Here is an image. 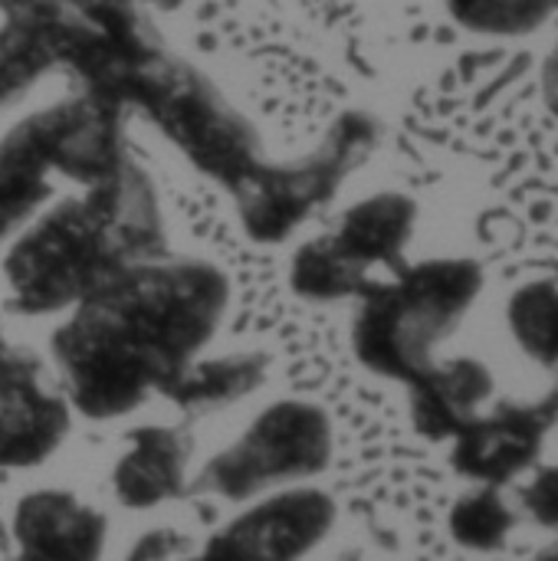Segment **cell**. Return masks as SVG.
Here are the masks:
<instances>
[{
	"label": "cell",
	"instance_id": "obj_1",
	"mask_svg": "<svg viewBox=\"0 0 558 561\" xmlns=\"http://www.w3.org/2000/svg\"><path fill=\"white\" fill-rule=\"evenodd\" d=\"M230 306L220 266L151 256L66 312L49 348L66 401L89 421H115L168 394L217 335Z\"/></svg>",
	"mask_w": 558,
	"mask_h": 561
},
{
	"label": "cell",
	"instance_id": "obj_2",
	"mask_svg": "<svg viewBox=\"0 0 558 561\" xmlns=\"http://www.w3.org/2000/svg\"><path fill=\"white\" fill-rule=\"evenodd\" d=\"M164 220L151 178L122 158L105 178L62 194L3 256L10 299L26 316L69 312L125 270L161 256Z\"/></svg>",
	"mask_w": 558,
	"mask_h": 561
},
{
	"label": "cell",
	"instance_id": "obj_3",
	"mask_svg": "<svg viewBox=\"0 0 558 561\" xmlns=\"http://www.w3.org/2000/svg\"><path fill=\"white\" fill-rule=\"evenodd\" d=\"M483 289V266L464 256L424 260L362 293L352 322L355 358L382 378L411 385L434 365V348L467 319Z\"/></svg>",
	"mask_w": 558,
	"mask_h": 561
},
{
	"label": "cell",
	"instance_id": "obj_4",
	"mask_svg": "<svg viewBox=\"0 0 558 561\" xmlns=\"http://www.w3.org/2000/svg\"><path fill=\"white\" fill-rule=\"evenodd\" d=\"M122 158L118 128L95 102L66 99L16 122L0 138V243Z\"/></svg>",
	"mask_w": 558,
	"mask_h": 561
},
{
	"label": "cell",
	"instance_id": "obj_5",
	"mask_svg": "<svg viewBox=\"0 0 558 561\" xmlns=\"http://www.w3.org/2000/svg\"><path fill=\"white\" fill-rule=\"evenodd\" d=\"M378 145V122L365 112H345L326 131L322 145L299 161L253 164L237 181L243 230L257 243H280L319 210L339 184L362 168Z\"/></svg>",
	"mask_w": 558,
	"mask_h": 561
},
{
	"label": "cell",
	"instance_id": "obj_6",
	"mask_svg": "<svg viewBox=\"0 0 558 561\" xmlns=\"http://www.w3.org/2000/svg\"><path fill=\"white\" fill-rule=\"evenodd\" d=\"M332 460V421L319 404L276 401L220 450L197 477L194 490L230 503H250L276 490L303 486Z\"/></svg>",
	"mask_w": 558,
	"mask_h": 561
},
{
	"label": "cell",
	"instance_id": "obj_7",
	"mask_svg": "<svg viewBox=\"0 0 558 561\" xmlns=\"http://www.w3.org/2000/svg\"><path fill=\"white\" fill-rule=\"evenodd\" d=\"M418 227V204L401 191H378L352 204L339 224L303 243L289 266V286L309 302L362 296L378 266H398Z\"/></svg>",
	"mask_w": 558,
	"mask_h": 561
},
{
	"label": "cell",
	"instance_id": "obj_8",
	"mask_svg": "<svg viewBox=\"0 0 558 561\" xmlns=\"http://www.w3.org/2000/svg\"><path fill=\"white\" fill-rule=\"evenodd\" d=\"M335 503L316 486H289L253 500L184 561H303L335 526Z\"/></svg>",
	"mask_w": 558,
	"mask_h": 561
},
{
	"label": "cell",
	"instance_id": "obj_9",
	"mask_svg": "<svg viewBox=\"0 0 558 561\" xmlns=\"http://www.w3.org/2000/svg\"><path fill=\"white\" fill-rule=\"evenodd\" d=\"M69 434V401L46 388L39 365L0 342V467H36Z\"/></svg>",
	"mask_w": 558,
	"mask_h": 561
},
{
	"label": "cell",
	"instance_id": "obj_10",
	"mask_svg": "<svg viewBox=\"0 0 558 561\" xmlns=\"http://www.w3.org/2000/svg\"><path fill=\"white\" fill-rule=\"evenodd\" d=\"M105 516L66 490H33L13 510V542L23 561H102Z\"/></svg>",
	"mask_w": 558,
	"mask_h": 561
},
{
	"label": "cell",
	"instance_id": "obj_11",
	"mask_svg": "<svg viewBox=\"0 0 558 561\" xmlns=\"http://www.w3.org/2000/svg\"><path fill=\"white\" fill-rule=\"evenodd\" d=\"M556 404H523V408H503L493 417H477L457 434L454 463L460 473L487 483L510 480L513 473H523L553 424Z\"/></svg>",
	"mask_w": 558,
	"mask_h": 561
},
{
	"label": "cell",
	"instance_id": "obj_12",
	"mask_svg": "<svg viewBox=\"0 0 558 561\" xmlns=\"http://www.w3.org/2000/svg\"><path fill=\"white\" fill-rule=\"evenodd\" d=\"M191 440L174 427H138L112 470V490L128 510H155L187 486Z\"/></svg>",
	"mask_w": 558,
	"mask_h": 561
},
{
	"label": "cell",
	"instance_id": "obj_13",
	"mask_svg": "<svg viewBox=\"0 0 558 561\" xmlns=\"http://www.w3.org/2000/svg\"><path fill=\"white\" fill-rule=\"evenodd\" d=\"M493 394V375L477 358L431 365L411 381V421L431 440L457 437L477 421V411Z\"/></svg>",
	"mask_w": 558,
	"mask_h": 561
},
{
	"label": "cell",
	"instance_id": "obj_14",
	"mask_svg": "<svg viewBox=\"0 0 558 561\" xmlns=\"http://www.w3.org/2000/svg\"><path fill=\"white\" fill-rule=\"evenodd\" d=\"M266 375V358L257 352L243 355H224L214 362H194L168 391L181 408L191 411H207V408H224L243 394H250Z\"/></svg>",
	"mask_w": 558,
	"mask_h": 561
},
{
	"label": "cell",
	"instance_id": "obj_15",
	"mask_svg": "<svg viewBox=\"0 0 558 561\" xmlns=\"http://www.w3.org/2000/svg\"><path fill=\"white\" fill-rule=\"evenodd\" d=\"M506 322L533 362L558 365V283L533 279L520 286L506 302Z\"/></svg>",
	"mask_w": 558,
	"mask_h": 561
},
{
	"label": "cell",
	"instance_id": "obj_16",
	"mask_svg": "<svg viewBox=\"0 0 558 561\" xmlns=\"http://www.w3.org/2000/svg\"><path fill=\"white\" fill-rule=\"evenodd\" d=\"M451 16L480 36H529L558 10V0H447Z\"/></svg>",
	"mask_w": 558,
	"mask_h": 561
},
{
	"label": "cell",
	"instance_id": "obj_17",
	"mask_svg": "<svg viewBox=\"0 0 558 561\" xmlns=\"http://www.w3.org/2000/svg\"><path fill=\"white\" fill-rule=\"evenodd\" d=\"M516 516L497 490H477L451 510V536L474 552H493L506 542Z\"/></svg>",
	"mask_w": 558,
	"mask_h": 561
},
{
	"label": "cell",
	"instance_id": "obj_18",
	"mask_svg": "<svg viewBox=\"0 0 558 561\" xmlns=\"http://www.w3.org/2000/svg\"><path fill=\"white\" fill-rule=\"evenodd\" d=\"M529 513L536 516V523L558 529V467L553 470H543L523 493Z\"/></svg>",
	"mask_w": 558,
	"mask_h": 561
},
{
	"label": "cell",
	"instance_id": "obj_19",
	"mask_svg": "<svg viewBox=\"0 0 558 561\" xmlns=\"http://www.w3.org/2000/svg\"><path fill=\"white\" fill-rule=\"evenodd\" d=\"M187 549H191V539L178 536L174 529H155L138 546H132L125 561H174Z\"/></svg>",
	"mask_w": 558,
	"mask_h": 561
},
{
	"label": "cell",
	"instance_id": "obj_20",
	"mask_svg": "<svg viewBox=\"0 0 558 561\" xmlns=\"http://www.w3.org/2000/svg\"><path fill=\"white\" fill-rule=\"evenodd\" d=\"M30 76H26V69L20 66V62H13L10 56H3L0 53V102H7L10 99V92H16V89H23V82H26Z\"/></svg>",
	"mask_w": 558,
	"mask_h": 561
},
{
	"label": "cell",
	"instance_id": "obj_21",
	"mask_svg": "<svg viewBox=\"0 0 558 561\" xmlns=\"http://www.w3.org/2000/svg\"><path fill=\"white\" fill-rule=\"evenodd\" d=\"M543 99H546L549 112L558 118V43L543 62Z\"/></svg>",
	"mask_w": 558,
	"mask_h": 561
},
{
	"label": "cell",
	"instance_id": "obj_22",
	"mask_svg": "<svg viewBox=\"0 0 558 561\" xmlns=\"http://www.w3.org/2000/svg\"><path fill=\"white\" fill-rule=\"evenodd\" d=\"M533 561H558V542H553V546H549L546 552H539V556H536Z\"/></svg>",
	"mask_w": 558,
	"mask_h": 561
},
{
	"label": "cell",
	"instance_id": "obj_23",
	"mask_svg": "<svg viewBox=\"0 0 558 561\" xmlns=\"http://www.w3.org/2000/svg\"><path fill=\"white\" fill-rule=\"evenodd\" d=\"M13 561H23V559H20V556H16V559H13Z\"/></svg>",
	"mask_w": 558,
	"mask_h": 561
}]
</instances>
